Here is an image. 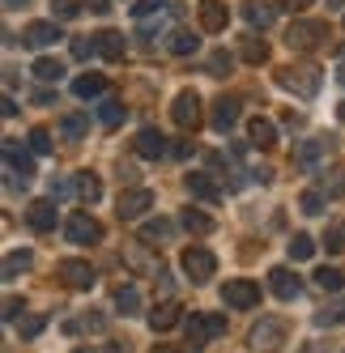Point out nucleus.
<instances>
[{
    "mask_svg": "<svg viewBox=\"0 0 345 353\" xmlns=\"http://www.w3.org/2000/svg\"><path fill=\"white\" fill-rule=\"evenodd\" d=\"M68 188H72V183H64V179H56V183H52V200H56V196H64Z\"/></svg>",
    "mask_w": 345,
    "mask_h": 353,
    "instance_id": "6e6d98bb",
    "label": "nucleus"
},
{
    "mask_svg": "<svg viewBox=\"0 0 345 353\" xmlns=\"http://www.w3.org/2000/svg\"><path fill=\"white\" fill-rule=\"evenodd\" d=\"M221 302L226 307H235V311H252V307H260V285L256 281H226L221 285Z\"/></svg>",
    "mask_w": 345,
    "mask_h": 353,
    "instance_id": "0eeeda50",
    "label": "nucleus"
},
{
    "mask_svg": "<svg viewBox=\"0 0 345 353\" xmlns=\"http://www.w3.org/2000/svg\"><path fill=\"white\" fill-rule=\"evenodd\" d=\"M34 268V251H9L5 256V281H13V276L30 272Z\"/></svg>",
    "mask_w": 345,
    "mask_h": 353,
    "instance_id": "7c9ffc66",
    "label": "nucleus"
},
{
    "mask_svg": "<svg viewBox=\"0 0 345 353\" xmlns=\"http://www.w3.org/2000/svg\"><path fill=\"white\" fill-rule=\"evenodd\" d=\"M34 103H39V107H52L56 94H52V90H34Z\"/></svg>",
    "mask_w": 345,
    "mask_h": 353,
    "instance_id": "603ef678",
    "label": "nucleus"
},
{
    "mask_svg": "<svg viewBox=\"0 0 345 353\" xmlns=\"http://www.w3.org/2000/svg\"><path fill=\"white\" fill-rule=\"evenodd\" d=\"M72 353H94V349H72Z\"/></svg>",
    "mask_w": 345,
    "mask_h": 353,
    "instance_id": "0e129e2a",
    "label": "nucleus"
},
{
    "mask_svg": "<svg viewBox=\"0 0 345 353\" xmlns=\"http://www.w3.org/2000/svg\"><path fill=\"white\" fill-rule=\"evenodd\" d=\"M277 5H282L286 13H303L307 5H315V0H277Z\"/></svg>",
    "mask_w": 345,
    "mask_h": 353,
    "instance_id": "8fccbe9b",
    "label": "nucleus"
},
{
    "mask_svg": "<svg viewBox=\"0 0 345 353\" xmlns=\"http://www.w3.org/2000/svg\"><path fill=\"white\" fill-rule=\"evenodd\" d=\"M239 60L260 68V64L268 60V39H264V34H243V43H239Z\"/></svg>",
    "mask_w": 345,
    "mask_h": 353,
    "instance_id": "6ab92c4d",
    "label": "nucleus"
},
{
    "mask_svg": "<svg viewBox=\"0 0 345 353\" xmlns=\"http://www.w3.org/2000/svg\"><path fill=\"white\" fill-rule=\"evenodd\" d=\"M107 353H132V349H128V345H119V341H111V345H107Z\"/></svg>",
    "mask_w": 345,
    "mask_h": 353,
    "instance_id": "4d7b16f0",
    "label": "nucleus"
},
{
    "mask_svg": "<svg viewBox=\"0 0 345 353\" xmlns=\"http://www.w3.org/2000/svg\"><path fill=\"white\" fill-rule=\"evenodd\" d=\"M21 307H26V302H21V298H17V294H9V298H5V319H9V323H13V319H17V311H21Z\"/></svg>",
    "mask_w": 345,
    "mask_h": 353,
    "instance_id": "09e8293b",
    "label": "nucleus"
},
{
    "mask_svg": "<svg viewBox=\"0 0 345 353\" xmlns=\"http://www.w3.org/2000/svg\"><path fill=\"white\" fill-rule=\"evenodd\" d=\"M21 5H30V0H5V9H21Z\"/></svg>",
    "mask_w": 345,
    "mask_h": 353,
    "instance_id": "13d9d810",
    "label": "nucleus"
},
{
    "mask_svg": "<svg viewBox=\"0 0 345 353\" xmlns=\"http://www.w3.org/2000/svg\"><path fill=\"white\" fill-rule=\"evenodd\" d=\"M81 13V5H77V0H52V17H77Z\"/></svg>",
    "mask_w": 345,
    "mask_h": 353,
    "instance_id": "49530a36",
    "label": "nucleus"
},
{
    "mask_svg": "<svg viewBox=\"0 0 345 353\" xmlns=\"http://www.w3.org/2000/svg\"><path fill=\"white\" fill-rule=\"evenodd\" d=\"M299 209H303L307 217H319V213H324V192H319V188H307V192L299 196Z\"/></svg>",
    "mask_w": 345,
    "mask_h": 353,
    "instance_id": "4c0bfd02",
    "label": "nucleus"
},
{
    "mask_svg": "<svg viewBox=\"0 0 345 353\" xmlns=\"http://www.w3.org/2000/svg\"><path fill=\"white\" fill-rule=\"evenodd\" d=\"M154 205V196L145 192V188H128V192H119V205H115V213L124 217V221H137V217H145V209Z\"/></svg>",
    "mask_w": 345,
    "mask_h": 353,
    "instance_id": "f8f14e48",
    "label": "nucleus"
},
{
    "mask_svg": "<svg viewBox=\"0 0 345 353\" xmlns=\"http://www.w3.org/2000/svg\"><path fill=\"white\" fill-rule=\"evenodd\" d=\"M333 137H307L303 145H294V166L299 170H319V162L328 158Z\"/></svg>",
    "mask_w": 345,
    "mask_h": 353,
    "instance_id": "6e6552de",
    "label": "nucleus"
},
{
    "mask_svg": "<svg viewBox=\"0 0 345 353\" xmlns=\"http://www.w3.org/2000/svg\"><path fill=\"white\" fill-rule=\"evenodd\" d=\"M179 319H184L179 302H158V307L150 311V327H154V332H166V327H175Z\"/></svg>",
    "mask_w": 345,
    "mask_h": 353,
    "instance_id": "5701e85b",
    "label": "nucleus"
},
{
    "mask_svg": "<svg viewBox=\"0 0 345 353\" xmlns=\"http://www.w3.org/2000/svg\"><path fill=\"white\" fill-rule=\"evenodd\" d=\"M239 98H217V103H213V128L217 132H230L235 128V123H239Z\"/></svg>",
    "mask_w": 345,
    "mask_h": 353,
    "instance_id": "412c9836",
    "label": "nucleus"
},
{
    "mask_svg": "<svg viewBox=\"0 0 345 353\" xmlns=\"http://www.w3.org/2000/svg\"><path fill=\"white\" fill-rule=\"evenodd\" d=\"M64 234H68V243H77V247H94V243H103V221H98L94 213H72L64 221Z\"/></svg>",
    "mask_w": 345,
    "mask_h": 353,
    "instance_id": "7ed1b4c3",
    "label": "nucleus"
},
{
    "mask_svg": "<svg viewBox=\"0 0 345 353\" xmlns=\"http://www.w3.org/2000/svg\"><path fill=\"white\" fill-rule=\"evenodd\" d=\"M170 234H175V225H170L166 217H158V221H145L141 243H145V247H162V243H170Z\"/></svg>",
    "mask_w": 345,
    "mask_h": 353,
    "instance_id": "bb28decb",
    "label": "nucleus"
},
{
    "mask_svg": "<svg viewBox=\"0 0 345 353\" xmlns=\"http://www.w3.org/2000/svg\"><path fill=\"white\" fill-rule=\"evenodd\" d=\"M64 332H68V336H77V332H107V315L90 311V315H81V319H68Z\"/></svg>",
    "mask_w": 345,
    "mask_h": 353,
    "instance_id": "c85d7f7f",
    "label": "nucleus"
},
{
    "mask_svg": "<svg viewBox=\"0 0 345 353\" xmlns=\"http://www.w3.org/2000/svg\"><path fill=\"white\" fill-rule=\"evenodd\" d=\"M30 68H34V77H39V81H60V77H64V64L52 60V56H39Z\"/></svg>",
    "mask_w": 345,
    "mask_h": 353,
    "instance_id": "f704fd0d",
    "label": "nucleus"
},
{
    "mask_svg": "<svg viewBox=\"0 0 345 353\" xmlns=\"http://www.w3.org/2000/svg\"><path fill=\"white\" fill-rule=\"evenodd\" d=\"M303 353H328V341H311V345H307Z\"/></svg>",
    "mask_w": 345,
    "mask_h": 353,
    "instance_id": "5fc2aeb1",
    "label": "nucleus"
},
{
    "mask_svg": "<svg viewBox=\"0 0 345 353\" xmlns=\"http://www.w3.org/2000/svg\"><path fill=\"white\" fill-rule=\"evenodd\" d=\"M94 43H98V56H103L107 64L124 60V52H128V43H124V34H119V30H98Z\"/></svg>",
    "mask_w": 345,
    "mask_h": 353,
    "instance_id": "a211bd4d",
    "label": "nucleus"
},
{
    "mask_svg": "<svg viewBox=\"0 0 345 353\" xmlns=\"http://www.w3.org/2000/svg\"><path fill=\"white\" fill-rule=\"evenodd\" d=\"M315 285L328 290V294H337V290L345 285V272H337V268H319V272H315Z\"/></svg>",
    "mask_w": 345,
    "mask_h": 353,
    "instance_id": "58836bf2",
    "label": "nucleus"
},
{
    "mask_svg": "<svg viewBox=\"0 0 345 353\" xmlns=\"http://www.w3.org/2000/svg\"><path fill=\"white\" fill-rule=\"evenodd\" d=\"M337 81H341V85H345V64H341V68H337Z\"/></svg>",
    "mask_w": 345,
    "mask_h": 353,
    "instance_id": "680f3d73",
    "label": "nucleus"
},
{
    "mask_svg": "<svg viewBox=\"0 0 345 353\" xmlns=\"http://www.w3.org/2000/svg\"><path fill=\"white\" fill-rule=\"evenodd\" d=\"M268 290H273V294H277L282 302H290V298H299L303 281H299V272H294V268L277 264V268H268Z\"/></svg>",
    "mask_w": 345,
    "mask_h": 353,
    "instance_id": "ddd939ff",
    "label": "nucleus"
},
{
    "mask_svg": "<svg viewBox=\"0 0 345 353\" xmlns=\"http://www.w3.org/2000/svg\"><path fill=\"white\" fill-rule=\"evenodd\" d=\"M56 221H60L56 200H30V205H26V225H30V230L52 234V230H56Z\"/></svg>",
    "mask_w": 345,
    "mask_h": 353,
    "instance_id": "9d476101",
    "label": "nucleus"
},
{
    "mask_svg": "<svg viewBox=\"0 0 345 353\" xmlns=\"http://www.w3.org/2000/svg\"><path fill=\"white\" fill-rule=\"evenodd\" d=\"M221 332H226V315H217V311L184 319V336H188V345H192V349H205V345H209V341H217Z\"/></svg>",
    "mask_w": 345,
    "mask_h": 353,
    "instance_id": "f03ea898",
    "label": "nucleus"
},
{
    "mask_svg": "<svg viewBox=\"0 0 345 353\" xmlns=\"http://www.w3.org/2000/svg\"><path fill=\"white\" fill-rule=\"evenodd\" d=\"M319 192H328V196H345V179H341L337 170H328L324 179H319Z\"/></svg>",
    "mask_w": 345,
    "mask_h": 353,
    "instance_id": "a18cd8bd",
    "label": "nucleus"
},
{
    "mask_svg": "<svg viewBox=\"0 0 345 353\" xmlns=\"http://www.w3.org/2000/svg\"><path fill=\"white\" fill-rule=\"evenodd\" d=\"M170 154H175V158H188V154H192V141H179L175 149H170Z\"/></svg>",
    "mask_w": 345,
    "mask_h": 353,
    "instance_id": "864d4df0",
    "label": "nucleus"
},
{
    "mask_svg": "<svg viewBox=\"0 0 345 353\" xmlns=\"http://www.w3.org/2000/svg\"><path fill=\"white\" fill-rule=\"evenodd\" d=\"M162 9H166V0H137L132 17H150V13H162Z\"/></svg>",
    "mask_w": 345,
    "mask_h": 353,
    "instance_id": "de8ad7c7",
    "label": "nucleus"
},
{
    "mask_svg": "<svg viewBox=\"0 0 345 353\" xmlns=\"http://www.w3.org/2000/svg\"><path fill=\"white\" fill-rule=\"evenodd\" d=\"M56 39H64L56 21H30L26 34H21V43H26V47H39V52H43V47H52Z\"/></svg>",
    "mask_w": 345,
    "mask_h": 353,
    "instance_id": "dca6fc26",
    "label": "nucleus"
},
{
    "mask_svg": "<svg viewBox=\"0 0 345 353\" xmlns=\"http://www.w3.org/2000/svg\"><path fill=\"white\" fill-rule=\"evenodd\" d=\"M72 192H77L81 205H94V200L103 196V179H98V174H90V170H81L77 179H72Z\"/></svg>",
    "mask_w": 345,
    "mask_h": 353,
    "instance_id": "393cba45",
    "label": "nucleus"
},
{
    "mask_svg": "<svg viewBox=\"0 0 345 353\" xmlns=\"http://www.w3.org/2000/svg\"><path fill=\"white\" fill-rule=\"evenodd\" d=\"M86 132H90V119H86V115H64V119H60V137L81 141Z\"/></svg>",
    "mask_w": 345,
    "mask_h": 353,
    "instance_id": "c9c22d12",
    "label": "nucleus"
},
{
    "mask_svg": "<svg viewBox=\"0 0 345 353\" xmlns=\"http://www.w3.org/2000/svg\"><path fill=\"white\" fill-rule=\"evenodd\" d=\"M132 145H137L141 158H162V154H166V137H162L158 128H141Z\"/></svg>",
    "mask_w": 345,
    "mask_h": 353,
    "instance_id": "4be33fe9",
    "label": "nucleus"
},
{
    "mask_svg": "<svg viewBox=\"0 0 345 353\" xmlns=\"http://www.w3.org/2000/svg\"><path fill=\"white\" fill-rule=\"evenodd\" d=\"M170 119H175L184 132H196V123H201V94H196V90L175 94V103H170Z\"/></svg>",
    "mask_w": 345,
    "mask_h": 353,
    "instance_id": "423d86ee",
    "label": "nucleus"
},
{
    "mask_svg": "<svg viewBox=\"0 0 345 353\" xmlns=\"http://www.w3.org/2000/svg\"><path fill=\"white\" fill-rule=\"evenodd\" d=\"M226 21H230V13H226L221 0H201V30L205 34H221V30H226Z\"/></svg>",
    "mask_w": 345,
    "mask_h": 353,
    "instance_id": "2eb2a0df",
    "label": "nucleus"
},
{
    "mask_svg": "<svg viewBox=\"0 0 345 353\" xmlns=\"http://www.w3.org/2000/svg\"><path fill=\"white\" fill-rule=\"evenodd\" d=\"M166 47H170V56H192L196 47H201V34H192V30H170Z\"/></svg>",
    "mask_w": 345,
    "mask_h": 353,
    "instance_id": "c756f323",
    "label": "nucleus"
},
{
    "mask_svg": "<svg viewBox=\"0 0 345 353\" xmlns=\"http://www.w3.org/2000/svg\"><path fill=\"white\" fill-rule=\"evenodd\" d=\"M248 145H252V149H273V145H277L273 119H260V115H256V119L248 123Z\"/></svg>",
    "mask_w": 345,
    "mask_h": 353,
    "instance_id": "aec40b11",
    "label": "nucleus"
},
{
    "mask_svg": "<svg viewBox=\"0 0 345 353\" xmlns=\"http://www.w3.org/2000/svg\"><path fill=\"white\" fill-rule=\"evenodd\" d=\"M60 281H64L68 290H94L98 272H94L86 260H60Z\"/></svg>",
    "mask_w": 345,
    "mask_h": 353,
    "instance_id": "9b49d317",
    "label": "nucleus"
},
{
    "mask_svg": "<svg viewBox=\"0 0 345 353\" xmlns=\"http://www.w3.org/2000/svg\"><path fill=\"white\" fill-rule=\"evenodd\" d=\"M324 247L333 251V256H337V251H345V221H333V225H328V234H324Z\"/></svg>",
    "mask_w": 345,
    "mask_h": 353,
    "instance_id": "a19ab883",
    "label": "nucleus"
},
{
    "mask_svg": "<svg viewBox=\"0 0 345 353\" xmlns=\"http://www.w3.org/2000/svg\"><path fill=\"white\" fill-rule=\"evenodd\" d=\"M30 149H34L39 158H47V154H52V132H47V128H34V132H30Z\"/></svg>",
    "mask_w": 345,
    "mask_h": 353,
    "instance_id": "37998d69",
    "label": "nucleus"
},
{
    "mask_svg": "<svg viewBox=\"0 0 345 353\" xmlns=\"http://www.w3.org/2000/svg\"><path fill=\"white\" fill-rule=\"evenodd\" d=\"M184 183H188V192H192L196 200H205V205H213V200L221 196V188H217V179H213L209 170H192Z\"/></svg>",
    "mask_w": 345,
    "mask_h": 353,
    "instance_id": "f3484780",
    "label": "nucleus"
},
{
    "mask_svg": "<svg viewBox=\"0 0 345 353\" xmlns=\"http://www.w3.org/2000/svg\"><path fill=\"white\" fill-rule=\"evenodd\" d=\"M277 85L282 90H294L299 98H315V90H319V68H311V64H303V68H282L277 72Z\"/></svg>",
    "mask_w": 345,
    "mask_h": 353,
    "instance_id": "39448f33",
    "label": "nucleus"
},
{
    "mask_svg": "<svg viewBox=\"0 0 345 353\" xmlns=\"http://www.w3.org/2000/svg\"><path fill=\"white\" fill-rule=\"evenodd\" d=\"M311 256H315V239H311V234H294V239H290V260L303 264V260H311Z\"/></svg>",
    "mask_w": 345,
    "mask_h": 353,
    "instance_id": "e433bc0d",
    "label": "nucleus"
},
{
    "mask_svg": "<svg viewBox=\"0 0 345 353\" xmlns=\"http://www.w3.org/2000/svg\"><path fill=\"white\" fill-rule=\"evenodd\" d=\"M115 311L119 315H141V290L137 285H119L115 290Z\"/></svg>",
    "mask_w": 345,
    "mask_h": 353,
    "instance_id": "2f4dec72",
    "label": "nucleus"
},
{
    "mask_svg": "<svg viewBox=\"0 0 345 353\" xmlns=\"http://www.w3.org/2000/svg\"><path fill=\"white\" fill-rule=\"evenodd\" d=\"M98 123H103V128H119V123H124V103H115V98L98 103Z\"/></svg>",
    "mask_w": 345,
    "mask_h": 353,
    "instance_id": "72a5a7b5",
    "label": "nucleus"
},
{
    "mask_svg": "<svg viewBox=\"0 0 345 353\" xmlns=\"http://www.w3.org/2000/svg\"><path fill=\"white\" fill-rule=\"evenodd\" d=\"M179 264H184V276L192 285H205L209 276L217 272V260H213V251H205V247H188L184 256H179Z\"/></svg>",
    "mask_w": 345,
    "mask_h": 353,
    "instance_id": "20e7f679",
    "label": "nucleus"
},
{
    "mask_svg": "<svg viewBox=\"0 0 345 353\" xmlns=\"http://www.w3.org/2000/svg\"><path fill=\"white\" fill-rule=\"evenodd\" d=\"M286 43L294 47V52H315V47L324 43V26H315V21H294V26L286 30Z\"/></svg>",
    "mask_w": 345,
    "mask_h": 353,
    "instance_id": "1a4fd4ad",
    "label": "nucleus"
},
{
    "mask_svg": "<svg viewBox=\"0 0 345 353\" xmlns=\"http://www.w3.org/2000/svg\"><path fill=\"white\" fill-rule=\"evenodd\" d=\"M328 9H345V0H328Z\"/></svg>",
    "mask_w": 345,
    "mask_h": 353,
    "instance_id": "052dcab7",
    "label": "nucleus"
},
{
    "mask_svg": "<svg viewBox=\"0 0 345 353\" xmlns=\"http://www.w3.org/2000/svg\"><path fill=\"white\" fill-rule=\"evenodd\" d=\"M154 353H179V349H175V345H158Z\"/></svg>",
    "mask_w": 345,
    "mask_h": 353,
    "instance_id": "bf43d9fd",
    "label": "nucleus"
},
{
    "mask_svg": "<svg viewBox=\"0 0 345 353\" xmlns=\"http://www.w3.org/2000/svg\"><path fill=\"white\" fill-rule=\"evenodd\" d=\"M90 56H98V43L94 39H72V60H90Z\"/></svg>",
    "mask_w": 345,
    "mask_h": 353,
    "instance_id": "c03bdc74",
    "label": "nucleus"
},
{
    "mask_svg": "<svg viewBox=\"0 0 345 353\" xmlns=\"http://www.w3.org/2000/svg\"><path fill=\"white\" fill-rule=\"evenodd\" d=\"M43 327H47V319H43V315H26V319L17 323V332H21V341H34Z\"/></svg>",
    "mask_w": 345,
    "mask_h": 353,
    "instance_id": "ea45409f",
    "label": "nucleus"
},
{
    "mask_svg": "<svg viewBox=\"0 0 345 353\" xmlns=\"http://www.w3.org/2000/svg\"><path fill=\"white\" fill-rule=\"evenodd\" d=\"M72 94L77 98H103L107 94V77L103 72H81V77L72 81Z\"/></svg>",
    "mask_w": 345,
    "mask_h": 353,
    "instance_id": "a878e982",
    "label": "nucleus"
},
{
    "mask_svg": "<svg viewBox=\"0 0 345 353\" xmlns=\"http://www.w3.org/2000/svg\"><path fill=\"white\" fill-rule=\"evenodd\" d=\"M337 119H341V123H345V103H341V107H337Z\"/></svg>",
    "mask_w": 345,
    "mask_h": 353,
    "instance_id": "e2e57ef3",
    "label": "nucleus"
},
{
    "mask_svg": "<svg viewBox=\"0 0 345 353\" xmlns=\"http://www.w3.org/2000/svg\"><path fill=\"white\" fill-rule=\"evenodd\" d=\"M243 17H248L252 30H268V26H273V17H277V9L273 5H260V0H248V5H243Z\"/></svg>",
    "mask_w": 345,
    "mask_h": 353,
    "instance_id": "b1692460",
    "label": "nucleus"
},
{
    "mask_svg": "<svg viewBox=\"0 0 345 353\" xmlns=\"http://www.w3.org/2000/svg\"><path fill=\"white\" fill-rule=\"evenodd\" d=\"M179 225H184V230H188V234H209V230H213V217H209V213H201V209H192V205H188V209L179 213Z\"/></svg>",
    "mask_w": 345,
    "mask_h": 353,
    "instance_id": "cd10ccee",
    "label": "nucleus"
},
{
    "mask_svg": "<svg viewBox=\"0 0 345 353\" xmlns=\"http://www.w3.org/2000/svg\"><path fill=\"white\" fill-rule=\"evenodd\" d=\"M5 166L13 174H21V179H30L34 174V149H21L17 141H5Z\"/></svg>",
    "mask_w": 345,
    "mask_h": 353,
    "instance_id": "4468645a",
    "label": "nucleus"
},
{
    "mask_svg": "<svg viewBox=\"0 0 345 353\" xmlns=\"http://www.w3.org/2000/svg\"><path fill=\"white\" fill-rule=\"evenodd\" d=\"M205 72L209 77H226V72H235V56L217 47V52H209V60H205Z\"/></svg>",
    "mask_w": 345,
    "mask_h": 353,
    "instance_id": "473e14b6",
    "label": "nucleus"
},
{
    "mask_svg": "<svg viewBox=\"0 0 345 353\" xmlns=\"http://www.w3.org/2000/svg\"><path fill=\"white\" fill-rule=\"evenodd\" d=\"M341 319H345V302H333L328 311L315 315V327H333V323H341Z\"/></svg>",
    "mask_w": 345,
    "mask_h": 353,
    "instance_id": "79ce46f5",
    "label": "nucleus"
},
{
    "mask_svg": "<svg viewBox=\"0 0 345 353\" xmlns=\"http://www.w3.org/2000/svg\"><path fill=\"white\" fill-rule=\"evenodd\" d=\"M286 336H290V323L277 319V315H264V319L252 327L248 345H252V353H277V349L286 345Z\"/></svg>",
    "mask_w": 345,
    "mask_h": 353,
    "instance_id": "f257e3e1",
    "label": "nucleus"
},
{
    "mask_svg": "<svg viewBox=\"0 0 345 353\" xmlns=\"http://www.w3.org/2000/svg\"><path fill=\"white\" fill-rule=\"evenodd\" d=\"M86 9L98 13V17H107V13H111V0H86Z\"/></svg>",
    "mask_w": 345,
    "mask_h": 353,
    "instance_id": "3c124183",
    "label": "nucleus"
}]
</instances>
